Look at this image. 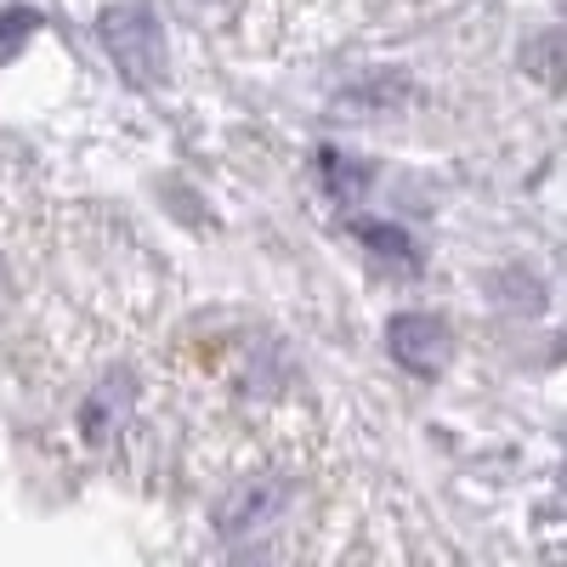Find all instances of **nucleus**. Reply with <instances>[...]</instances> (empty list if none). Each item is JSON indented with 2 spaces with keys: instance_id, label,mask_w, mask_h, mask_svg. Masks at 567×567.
Listing matches in <instances>:
<instances>
[{
  "instance_id": "f257e3e1",
  "label": "nucleus",
  "mask_w": 567,
  "mask_h": 567,
  "mask_svg": "<svg viewBox=\"0 0 567 567\" xmlns=\"http://www.w3.org/2000/svg\"><path fill=\"white\" fill-rule=\"evenodd\" d=\"M103 40L109 52L136 74V80H154L165 69V45H159V23L148 18V7H120L103 18Z\"/></svg>"
},
{
  "instance_id": "f03ea898",
  "label": "nucleus",
  "mask_w": 567,
  "mask_h": 567,
  "mask_svg": "<svg viewBox=\"0 0 567 567\" xmlns=\"http://www.w3.org/2000/svg\"><path fill=\"white\" fill-rule=\"evenodd\" d=\"M386 347L403 369L414 374H437L449 363V323L432 318V312H398L386 323Z\"/></svg>"
},
{
  "instance_id": "7ed1b4c3",
  "label": "nucleus",
  "mask_w": 567,
  "mask_h": 567,
  "mask_svg": "<svg viewBox=\"0 0 567 567\" xmlns=\"http://www.w3.org/2000/svg\"><path fill=\"white\" fill-rule=\"evenodd\" d=\"M284 488L278 477H250V483H239L227 499H221V511H216V528L227 534V539H239V534H250V528H261V523H272L278 516V505H284Z\"/></svg>"
},
{
  "instance_id": "20e7f679",
  "label": "nucleus",
  "mask_w": 567,
  "mask_h": 567,
  "mask_svg": "<svg viewBox=\"0 0 567 567\" xmlns=\"http://www.w3.org/2000/svg\"><path fill=\"white\" fill-rule=\"evenodd\" d=\"M369 159L347 154V148H318V182H323V194L336 199V205H358L363 199V187H369Z\"/></svg>"
},
{
  "instance_id": "39448f33",
  "label": "nucleus",
  "mask_w": 567,
  "mask_h": 567,
  "mask_svg": "<svg viewBox=\"0 0 567 567\" xmlns=\"http://www.w3.org/2000/svg\"><path fill=\"white\" fill-rule=\"evenodd\" d=\"M352 233H358V239L374 250V256H381V261H392V267H403V272H414L420 267V256H414V239H409V233L398 227V221H352Z\"/></svg>"
},
{
  "instance_id": "423d86ee",
  "label": "nucleus",
  "mask_w": 567,
  "mask_h": 567,
  "mask_svg": "<svg viewBox=\"0 0 567 567\" xmlns=\"http://www.w3.org/2000/svg\"><path fill=\"white\" fill-rule=\"evenodd\" d=\"M523 63L534 69V80H545V85H567V29L539 34L528 52H523Z\"/></svg>"
},
{
  "instance_id": "0eeeda50",
  "label": "nucleus",
  "mask_w": 567,
  "mask_h": 567,
  "mask_svg": "<svg viewBox=\"0 0 567 567\" xmlns=\"http://www.w3.org/2000/svg\"><path fill=\"white\" fill-rule=\"evenodd\" d=\"M34 29H40L34 7H7V12H0V63H12L23 45L34 40Z\"/></svg>"
},
{
  "instance_id": "6e6552de",
  "label": "nucleus",
  "mask_w": 567,
  "mask_h": 567,
  "mask_svg": "<svg viewBox=\"0 0 567 567\" xmlns=\"http://www.w3.org/2000/svg\"><path fill=\"white\" fill-rule=\"evenodd\" d=\"M120 403H125V381H109L97 398L85 403V437H109V414H120Z\"/></svg>"
}]
</instances>
